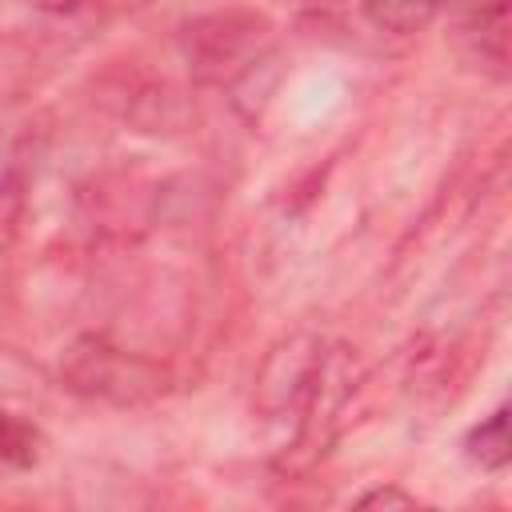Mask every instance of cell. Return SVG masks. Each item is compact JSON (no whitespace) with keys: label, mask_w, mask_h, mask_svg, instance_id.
<instances>
[{"label":"cell","mask_w":512,"mask_h":512,"mask_svg":"<svg viewBox=\"0 0 512 512\" xmlns=\"http://www.w3.org/2000/svg\"><path fill=\"white\" fill-rule=\"evenodd\" d=\"M368 372L356 348L324 336L280 340L256 376V412L268 424H284L280 464L300 472L328 456L344 432L352 400L364 392Z\"/></svg>","instance_id":"cell-1"},{"label":"cell","mask_w":512,"mask_h":512,"mask_svg":"<svg viewBox=\"0 0 512 512\" xmlns=\"http://www.w3.org/2000/svg\"><path fill=\"white\" fill-rule=\"evenodd\" d=\"M60 372L72 392L108 400V404H144V400H156L160 392H168V368H160L148 356L124 352L100 336L72 344Z\"/></svg>","instance_id":"cell-2"},{"label":"cell","mask_w":512,"mask_h":512,"mask_svg":"<svg viewBox=\"0 0 512 512\" xmlns=\"http://www.w3.org/2000/svg\"><path fill=\"white\" fill-rule=\"evenodd\" d=\"M272 40V24L252 8H224L184 28V56L196 80L228 84L248 72Z\"/></svg>","instance_id":"cell-3"},{"label":"cell","mask_w":512,"mask_h":512,"mask_svg":"<svg viewBox=\"0 0 512 512\" xmlns=\"http://www.w3.org/2000/svg\"><path fill=\"white\" fill-rule=\"evenodd\" d=\"M464 456L488 472H500L512 460V432H508V404H500L492 416H484L464 436Z\"/></svg>","instance_id":"cell-4"},{"label":"cell","mask_w":512,"mask_h":512,"mask_svg":"<svg viewBox=\"0 0 512 512\" xmlns=\"http://www.w3.org/2000/svg\"><path fill=\"white\" fill-rule=\"evenodd\" d=\"M468 32L476 36L480 56L504 72V64H508V0H472Z\"/></svg>","instance_id":"cell-5"},{"label":"cell","mask_w":512,"mask_h":512,"mask_svg":"<svg viewBox=\"0 0 512 512\" xmlns=\"http://www.w3.org/2000/svg\"><path fill=\"white\" fill-rule=\"evenodd\" d=\"M448 0H364V16L392 36H412L428 28Z\"/></svg>","instance_id":"cell-6"},{"label":"cell","mask_w":512,"mask_h":512,"mask_svg":"<svg viewBox=\"0 0 512 512\" xmlns=\"http://www.w3.org/2000/svg\"><path fill=\"white\" fill-rule=\"evenodd\" d=\"M40 452H44V432L32 420L0 408V464L32 468L40 460Z\"/></svg>","instance_id":"cell-7"},{"label":"cell","mask_w":512,"mask_h":512,"mask_svg":"<svg viewBox=\"0 0 512 512\" xmlns=\"http://www.w3.org/2000/svg\"><path fill=\"white\" fill-rule=\"evenodd\" d=\"M356 504L360 508H416V496H408L404 488H372Z\"/></svg>","instance_id":"cell-8"}]
</instances>
